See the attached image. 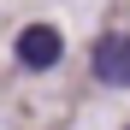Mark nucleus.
Returning <instances> with one entry per match:
<instances>
[{"label": "nucleus", "mask_w": 130, "mask_h": 130, "mask_svg": "<svg viewBox=\"0 0 130 130\" xmlns=\"http://www.w3.org/2000/svg\"><path fill=\"white\" fill-rule=\"evenodd\" d=\"M89 71H95V83H106V89H130V36L124 30H106L89 47Z\"/></svg>", "instance_id": "1"}, {"label": "nucleus", "mask_w": 130, "mask_h": 130, "mask_svg": "<svg viewBox=\"0 0 130 130\" xmlns=\"http://www.w3.org/2000/svg\"><path fill=\"white\" fill-rule=\"evenodd\" d=\"M12 53H18L24 71H53L59 53H65V36H59L53 24H24V30H18V41H12Z\"/></svg>", "instance_id": "2"}]
</instances>
